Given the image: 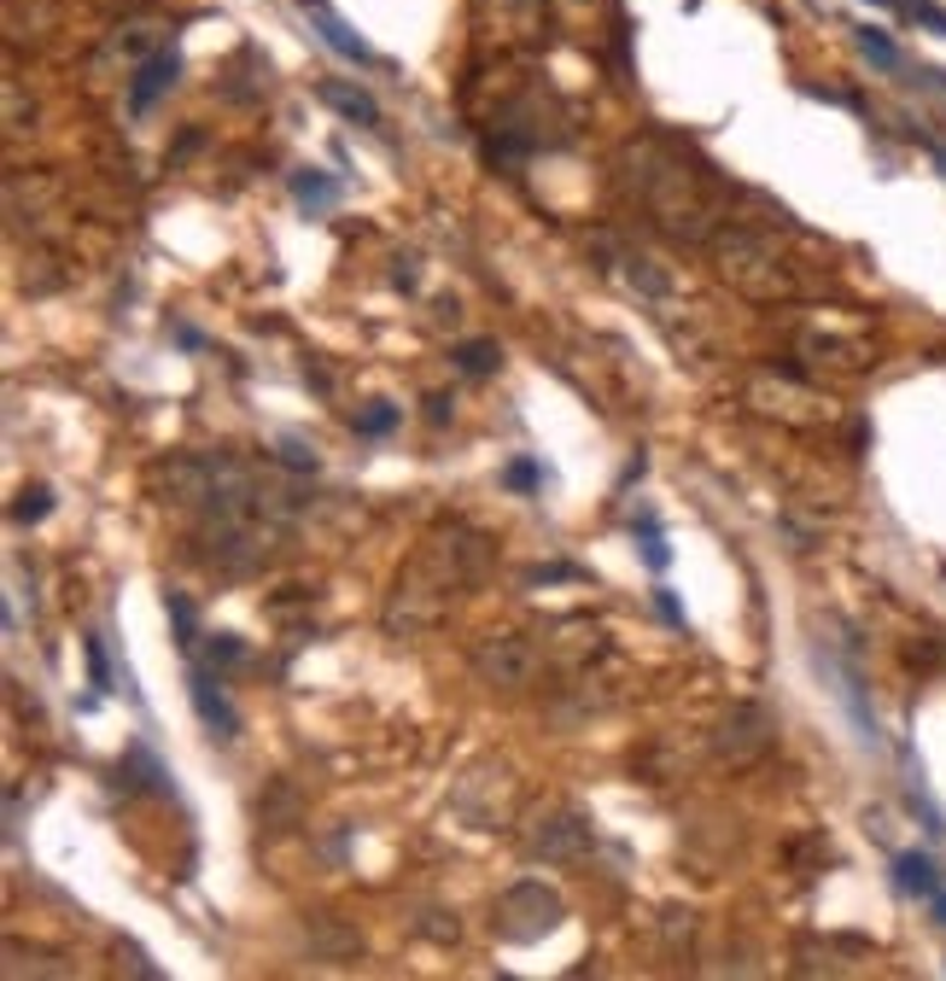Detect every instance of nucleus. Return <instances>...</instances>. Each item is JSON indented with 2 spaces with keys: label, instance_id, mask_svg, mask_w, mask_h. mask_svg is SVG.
Wrapping results in <instances>:
<instances>
[{
  "label": "nucleus",
  "instance_id": "f257e3e1",
  "mask_svg": "<svg viewBox=\"0 0 946 981\" xmlns=\"http://www.w3.org/2000/svg\"><path fill=\"white\" fill-rule=\"evenodd\" d=\"M479 573V550L462 538H432L409 567L398 573V590L386 602V626L392 631H421L432 619H444V607L456 602V590Z\"/></svg>",
  "mask_w": 946,
  "mask_h": 981
},
{
  "label": "nucleus",
  "instance_id": "f03ea898",
  "mask_svg": "<svg viewBox=\"0 0 946 981\" xmlns=\"http://www.w3.org/2000/svg\"><path fill=\"white\" fill-rule=\"evenodd\" d=\"M631 164H638L643 205L660 216V228L678 234V240H707L712 211H707L702 187H695V169L678 159H655V152H631Z\"/></svg>",
  "mask_w": 946,
  "mask_h": 981
},
{
  "label": "nucleus",
  "instance_id": "7ed1b4c3",
  "mask_svg": "<svg viewBox=\"0 0 946 981\" xmlns=\"http://www.w3.org/2000/svg\"><path fill=\"white\" fill-rule=\"evenodd\" d=\"M555 923H562V900H555V888H544L538 877L515 882L497 900V929L508 934V941H538V934H550Z\"/></svg>",
  "mask_w": 946,
  "mask_h": 981
},
{
  "label": "nucleus",
  "instance_id": "20e7f679",
  "mask_svg": "<svg viewBox=\"0 0 946 981\" xmlns=\"http://www.w3.org/2000/svg\"><path fill=\"white\" fill-rule=\"evenodd\" d=\"M474 672L485 678V683H497V690H526V683L538 678V649H532V637H520V631L485 637V643L474 649Z\"/></svg>",
  "mask_w": 946,
  "mask_h": 981
},
{
  "label": "nucleus",
  "instance_id": "39448f33",
  "mask_svg": "<svg viewBox=\"0 0 946 981\" xmlns=\"http://www.w3.org/2000/svg\"><path fill=\"white\" fill-rule=\"evenodd\" d=\"M188 695H193L199 725H205L216 742H235L240 737V713H235V701H228V690H223V672L193 666V672H188Z\"/></svg>",
  "mask_w": 946,
  "mask_h": 981
},
{
  "label": "nucleus",
  "instance_id": "423d86ee",
  "mask_svg": "<svg viewBox=\"0 0 946 981\" xmlns=\"http://www.w3.org/2000/svg\"><path fill=\"white\" fill-rule=\"evenodd\" d=\"M152 486L164 491V503L176 508H193V503H211L216 491V462H199V456H169L159 474H152Z\"/></svg>",
  "mask_w": 946,
  "mask_h": 981
},
{
  "label": "nucleus",
  "instance_id": "0eeeda50",
  "mask_svg": "<svg viewBox=\"0 0 946 981\" xmlns=\"http://www.w3.org/2000/svg\"><path fill=\"white\" fill-rule=\"evenodd\" d=\"M818 666L835 678L830 690L842 695V707H847V719H853V737H859L865 747H882V730H876V713H871V701H865V683H859V666H847V661H835L830 649H818Z\"/></svg>",
  "mask_w": 946,
  "mask_h": 981
},
{
  "label": "nucleus",
  "instance_id": "6e6552de",
  "mask_svg": "<svg viewBox=\"0 0 946 981\" xmlns=\"http://www.w3.org/2000/svg\"><path fill=\"white\" fill-rule=\"evenodd\" d=\"M532 853H538V859H550V865L591 859V823L572 818V813H550V818L532 830Z\"/></svg>",
  "mask_w": 946,
  "mask_h": 981
},
{
  "label": "nucleus",
  "instance_id": "1a4fd4ad",
  "mask_svg": "<svg viewBox=\"0 0 946 981\" xmlns=\"http://www.w3.org/2000/svg\"><path fill=\"white\" fill-rule=\"evenodd\" d=\"M299 7H304L310 29H316V36L328 41L339 59H351V65H380V53H375V47H368L363 36H356V29H351L345 18H339V12L328 7V0H299Z\"/></svg>",
  "mask_w": 946,
  "mask_h": 981
},
{
  "label": "nucleus",
  "instance_id": "9d476101",
  "mask_svg": "<svg viewBox=\"0 0 946 981\" xmlns=\"http://www.w3.org/2000/svg\"><path fill=\"white\" fill-rule=\"evenodd\" d=\"M176 71H181V59L169 53V47H159L152 59H141L135 76H129V117H147L152 105H159V93L176 88Z\"/></svg>",
  "mask_w": 946,
  "mask_h": 981
},
{
  "label": "nucleus",
  "instance_id": "9b49d317",
  "mask_svg": "<svg viewBox=\"0 0 946 981\" xmlns=\"http://www.w3.org/2000/svg\"><path fill=\"white\" fill-rule=\"evenodd\" d=\"M766 742H771V719L759 707H736L731 719H724V730H719V747L731 759H754Z\"/></svg>",
  "mask_w": 946,
  "mask_h": 981
},
{
  "label": "nucleus",
  "instance_id": "f8f14e48",
  "mask_svg": "<svg viewBox=\"0 0 946 981\" xmlns=\"http://www.w3.org/2000/svg\"><path fill=\"white\" fill-rule=\"evenodd\" d=\"M941 882H946V877H941V865L929 859V853H918V847H911V853H894V888H899V894L929 900Z\"/></svg>",
  "mask_w": 946,
  "mask_h": 981
},
{
  "label": "nucleus",
  "instance_id": "ddd939ff",
  "mask_svg": "<svg viewBox=\"0 0 946 981\" xmlns=\"http://www.w3.org/2000/svg\"><path fill=\"white\" fill-rule=\"evenodd\" d=\"M321 100H328L333 112H345L351 123H363V129H380V105L368 100L363 88H345V83H321Z\"/></svg>",
  "mask_w": 946,
  "mask_h": 981
},
{
  "label": "nucleus",
  "instance_id": "4468645a",
  "mask_svg": "<svg viewBox=\"0 0 946 981\" xmlns=\"http://www.w3.org/2000/svg\"><path fill=\"white\" fill-rule=\"evenodd\" d=\"M292 199H299L310 216H321V211L339 199V181L321 176V169H292Z\"/></svg>",
  "mask_w": 946,
  "mask_h": 981
},
{
  "label": "nucleus",
  "instance_id": "2eb2a0df",
  "mask_svg": "<svg viewBox=\"0 0 946 981\" xmlns=\"http://www.w3.org/2000/svg\"><path fill=\"white\" fill-rule=\"evenodd\" d=\"M631 538H638V555H643L648 573H666V567H672V550H666L655 514H638V520H631Z\"/></svg>",
  "mask_w": 946,
  "mask_h": 981
},
{
  "label": "nucleus",
  "instance_id": "dca6fc26",
  "mask_svg": "<svg viewBox=\"0 0 946 981\" xmlns=\"http://www.w3.org/2000/svg\"><path fill=\"white\" fill-rule=\"evenodd\" d=\"M450 356H456V368L474 374V380H479V374H497V363H503L497 339H462V345L450 351Z\"/></svg>",
  "mask_w": 946,
  "mask_h": 981
},
{
  "label": "nucleus",
  "instance_id": "f3484780",
  "mask_svg": "<svg viewBox=\"0 0 946 981\" xmlns=\"http://www.w3.org/2000/svg\"><path fill=\"white\" fill-rule=\"evenodd\" d=\"M164 614H169V626H176V643L193 654V643H199V607L181 596V590H164Z\"/></svg>",
  "mask_w": 946,
  "mask_h": 981
},
{
  "label": "nucleus",
  "instance_id": "a211bd4d",
  "mask_svg": "<svg viewBox=\"0 0 946 981\" xmlns=\"http://www.w3.org/2000/svg\"><path fill=\"white\" fill-rule=\"evenodd\" d=\"M853 41H859V53L871 59V65H882V71H899V65H906V59H899V47L882 36V29H871V24L853 29Z\"/></svg>",
  "mask_w": 946,
  "mask_h": 981
},
{
  "label": "nucleus",
  "instance_id": "6ab92c4d",
  "mask_svg": "<svg viewBox=\"0 0 946 981\" xmlns=\"http://www.w3.org/2000/svg\"><path fill=\"white\" fill-rule=\"evenodd\" d=\"M83 649H88V683H94L100 695H105V690H117V683H112V654H105V637H100V631H88V637H83Z\"/></svg>",
  "mask_w": 946,
  "mask_h": 981
},
{
  "label": "nucleus",
  "instance_id": "aec40b11",
  "mask_svg": "<svg viewBox=\"0 0 946 981\" xmlns=\"http://www.w3.org/2000/svg\"><path fill=\"white\" fill-rule=\"evenodd\" d=\"M48 508H53V491L48 486H29V491H18V503H12V520L36 526V520H48Z\"/></svg>",
  "mask_w": 946,
  "mask_h": 981
},
{
  "label": "nucleus",
  "instance_id": "412c9836",
  "mask_svg": "<svg viewBox=\"0 0 946 981\" xmlns=\"http://www.w3.org/2000/svg\"><path fill=\"white\" fill-rule=\"evenodd\" d=\"M392 427H398V403H375V410L356 415V432H363V439H386Z\"/></svg>",
  "mask_w": 946,
  "mask_h": 981
},
{
  "label": "nucleus",
  "instance_id": "4be33fe9",
  "mask_svg": "<svg viewBox=\"0 0 946 981\" xmlns=\"http://www.w3.org/2000/svg\"><path fill=\"white\" fill-rule=\"evenodd\" d=\"M503 486H508V491H538V486H544V467H538V462H526V456H520V462H508V474H503Z\"/></svg>",
  "mask_w": 946,
  "mask_h": 981
},
{
  "label": "nucleus",
  "instance_id": "5701e85b",
  "mask_svg": "<svg viewBox=\"0 0 946 981\" xmlns=\"http://www.w3.org/2000/svg\"><path fill=\"white\" fill-rule=\"evenodd\" d=\"M899 12H911V18H923L935 36H946V12L935 7V0H899Z\"/></svg>",
  "mask_w": 946,
  "mask_h": 981
},
{
  "label": "nucleus",
  "instance_id": "b1692460",
  "mask_svg": "<svg viewBox=\"0 0 946 981\" xmlns=\"http://www.w3.org/2000/svg\"><path fill=\"white\" fill-rule=\"evenodd\" d=\"M281 462L299 467V474H316V450H310L304 439H281Z\"/></svg>",
  "mask_w": 946,
  "mask_h": 981
},
{
  "label": "nucleus",
  "instance_id": "393cba45",
  "mask_svg": "<svg viewBox=\"0 0 946 981\" xmlns=\"http://www.w3.org/2000/svg\"><path fill=\"white\" fill-rule=\"evenodd\" d=\"M235 661H245V649L235 637H211V666H235Z\"/></svg>",
  "mask_w": 946,
  "mask_h": 981
},
{
  "label": "nucleus",
  "instance_id": "a878e982",
  "mask_svg": "<svg viewBox=\"0 0 946 981\" xmlns=\"http://www.w3.org/2000/svg\"><path fill=\"white\" fill-rule=\"evenodd\" d=\"M655 607H660V619H666L672 631H684V607H678L672 590H655Z\"/></svg>",
  "mask_w": 946,
  "mask_h": 981
},
{
  "label": "nucleus",
  "instance_id": "bb28decb",
  "mask_svg": "<svg viewBox=\"0 0 946 981\" xmlns=\"http://www.w3.org/2000/svg\"><path fill=\"white\" fill-rule=\"evenodd\" d=\"M450 410H456V398H444V392H432V398H427V420H432V427H444Z\"/></svg>",
  "mask_w": 946,
  "mask_h": 981
},
{
  "label": "nucleus",
  "instance_id": "cd10ccee",
  "mask_svg": "<svg viewBox=\"0 0 946 981\" xmlns=\"http://www.w3.org/2000/svg\"><path fill=\"white\" fill-rule=\"evenodd\" d=\"M392 280L403 292H415V280H421V269H415V257H398V269H392Z\"/></svg>",
  "mask_w": 946,
  "mask_h": 981
},
{
  "label": "nucleus",
  "instance_id": "c85d7f7f",
  "mask_svg": "<svg viewBox=\"0 0 946 981\" xmlns=\"http://www.w3.org/2000/svg\"><path fill=\"white\" fill-rule=\"evenodd\" d=\"M176 339H181V351H205V334H199V327H176Z\"/></svg>",
  "mask_w": 946,
  "mask_h": 981
},
{
  "label": "nucleus",
  "instance_id": "c756f323",
  "mask_svg": "<svg viewBox=\"0 0 946 981\" xmlns=\"http://www.w3.org/2000/svg\"><path fill=\"white\" fill-rule=\"evenodd\" d=\"M929 911H935V923L946 929V882L935 888V894H929Z\"/></svg>",
  "mask_w": 946,
  "mask_h": 981
}]
</instances>
